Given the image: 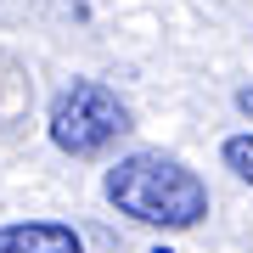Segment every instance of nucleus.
Returning a JSON list of instances; mask_svg holds the SVG:
<instances>
[{"label": "nucleus", "instance_id": "nucleus-5", "mask_svg": "<svg viewBox=\"0 0 253 253\" xmlns=\"http://www.w3.org/2000/svg\"><path fill=\"white\" fill-rule=\"evenodd\" d=\"M236 107H242V113L253 118V84H242V90H236Z\"/></svg>", "mask_w": 253, "mask_h": 253}, {"label": "nucleus", "instance_id": "nucleus-4", "mask_svg": "<svg viewBox=\"0 0 253 253\" xmlns=\"http://www.w3.org/2000/svg\"><path fill=\"white\" fill-rule=\"evenodd\" d=\"M219 158H225V169H236L242 186H253V129L248 135H231L225 146H219Z\"/></svg>", "mask_w": 253, "mask_h": 253}, {"label": "nucleus", "instance_id": "nucleus-3", "mask_svg": "<svg viewBox=\"0 0 253 253\" xmlns=\"http://www.w3.org/2000/svg\"><path fill=\"white\" fill-rule=\"evenodd\" d=\"M0 253H84V242L62 219H17L0 225Z\"/></svg>", "mask_w": 253, "mask_h": 253}, {"label": "nucleus", "instance_id": "nucleus-1", "mask_svg": "<svg viewBox=\"0 0 253 253\" xmlns=\"http://www.w3.org/2000/svg\"><path fill=\"white\" fill-rule=\"evenodd\" d=\"M107 203L118 214L141 219V225H158V231H191L208 219V186L197 169H186L180 158L169 152H129L107 169Z\"/></svg>", "mask_w": 253, "mask_h": 253}, {"label": "nucleus", "instance_id": "nucleus-2", "mask_svg": "<svg viewBox=\"0 0 253 253\" xmlns=\"http://www.w3.org/2000/svg\"><path fill=\"white\" fill-rule=\"evenodd\" d=\"M45 129H51V146H56V152H68V158H101L129 129V107L118 101L113 84L73 79V84L56 90Z\"/></svg>", "mask_w": 253, "mask_h": 253}]
</instances>
